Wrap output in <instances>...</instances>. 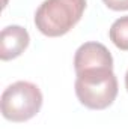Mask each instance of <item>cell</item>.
Masks as SVG:
<instances>
[{
  "label": "cell",
  "mask_w": 128,
  "mask_h": 129,
  "mask_svg": "<svg viewBox=\"0 0 128 129\" xmlns=\"http://www.w3.org/2000/svg\"><path fill=\"white\" fill-rule=\"evenodd\" d=\"M29 32L21 26H8L0 33V59L3 62L17 59L29 47Z\"/></svg>",
  "instance_id": "obj_5"
},
{
  "label": "cell",
  "mask_w": 128,
  "mask_h": 129,
  "mask_svg": "<svg viewBox=\"0 0 128 129\" xmlns=\"http://www.w3.org/2000/svg\"><path fill=\"white\" fill-rule=\"evenodd\" d=\"M86 0H44L35 12V26L48 38L63 36L83 17Z\"/></svg>",
  "instance_id": "obj_1"
},
{
  "label": "cell",
  "mask_w": 128,
  "mask_h": 129,
  "mask_svg": "<svg viewBox=\"0 0 128 129\" xmlns=\"http://www.w3.org/2000/svg\"><path fill=\"white\" fill-rule=\"evenodd\" d=\"M109 36L116 48L122 51H128V15L118 18L112 24L109 30Z\"/></svg>",
  "instance_id": "obj_6"
},
{
  "label": "cell",
  "mask_w": 128,
  "mask_h": 129,
  "mask_svg": "<svg viewBox=\"0 0 128 129\" xmlns=\"http://www.w3.org/2000/svg\"><path fill=\"white\" fill-rule=\"evenodd\" d=\"M75 74L89 69H113V57L105 45L99 42H84L74 56Z\"/></svg>",
  "instance_id": "obj_4"
},
{
  "label": "cell",
  "mask_w": 128,
  "mask_h": 129,
  "mask_svg": "<svg viewBox=\"0 0 128 129\" xmlns=\"http://www.w3.org/2000/svg\"><path fill=\"white\" fill-rule=\"evenodd\" d=\"M75 95L89 110H105L118 96V78L113 69H89L77 74Z\"/></svg>",
  "instance_id": "obj_2"
},
{
  "label": "cell",
  "mask_w": 128,
  "mask_h": 129,
  "mask_svg": "<svg viewBox=\"0 0 128 129\" xmlns=\"http://www.w3.org/2000/svg\"><path fill=\"white\" fill-rule=\"evenodd\" d=\"M2 114L6 120L21 123L33 119L42 107L39 87L29 81H17L2 93Z\"/></svg>",
  "instance_id": "obj_3"
},
{
  "label": "cell",
  "mask_w": 128,
  "mask_h": 129,
  "mask_svg": "<svg viewBox=\"0 0 128 129\" xmlns=\"http://www.w3.org/2000/svg\"><path fill=\"white\" fill-rule=\"evenodd\" d=\"M112 11H128V0H102Z\"/></svg>",
  "instance_id": "obj_7"
},
{
  "label": "cell",
  "mask_w": 128,
  "mask_h": 129,
  "mask_svg": "<svg viewBox=\"0 0 128 129\" xmlns=\"http://www.w3.org/2000/svg\"><path fill=\"white\" fill-rule=\"evenodd\" d=\"M125 89H127V92H128V71H127V74H125Z\"/></svg>",
  "instance_id": "obj_8"
}]
</instances>
